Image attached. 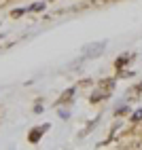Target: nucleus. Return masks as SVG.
Segmentation results:
<instances>
[{"label":"nucleus","mask_w":142,"mask_h":150,"mask_svg":"<svg viewBox=\"0 0 142 150\" xmlns=\"http://www.w3.org/2000/svg\"><path fill=\"white\" fill-rule=\"evenodd\" d=\"M47 129H49V127H36V129H32V131H30V135H28V139H30L32 144H36V142H38V137L43 135Z\"/></svg>","instance_id":"f257e3e1"},{"label":"nucleus","mask_w":142,"mask_h":150,"mask_svg":"<svg viewBox=\"0 0 142 150\" xmlns=\"http://www.w3.org/2000/svg\"><path fill=\"white\" fill-rule=\"evenodd\" d=\"M72 95H74V89H68V91L64 93V97L59 99V104H66V102H70V99H72Z\"/></svg>","instance_id":"f03ea898"},{"label":"nucleus","mask_w":142,"mask_h":150,"mask_svg":"<svg viewBox=\"0 0 142 150\" xmlns=\"http://www.w3.org/2000/svg\"><path fill=\"white\" fill-rule=\"evenodd\" d=\"M140 118H142V110H138V112L134 114V121H140Z\"/></svg>","instance_id":"7ed1b4c3"},{"label":"nucleus","mask_w":142,"mask_h":150,"mask_svg":"<svg viewBox=\"0 0 142 150\" xmlns=\"http://www.w3.org/2000/svg\"><path fill=\"white\" fill-rule=\"evenodd\" d=\"M0 38H2V36H0Z\"/></svg>","instance_id":"20e7f679"}]
</instances>
